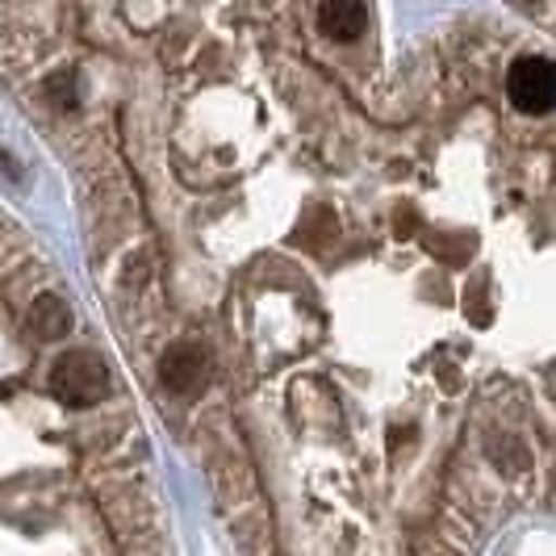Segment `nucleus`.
<instances>
[{"instance_id":"1","label":"nucleus","mask_w":556,"mask_h":556,"mask_svg":"<svg viewBox=\"0 0 556 556\" xmlns=\"http://www.w3.org/2000/svg\"><path fill=\"white\" fill-rule=\"evenodd\" d=\"M51 390L67 406H92L110 390V368L97 352H67L51 368Z\"/></svg>"},{"instance_id":"2","label":"nucleus","mask_w":556,"mask_h":556,"mask_svg":"<svg viewBox=\"0 0 556 556\" xmlns=\"http://www.w3.org/2000/svg\"><path fill=\"white\" fill-rule=\"evenodd\" d=\"M506 92H510V105L519 113H553L556 110V63L540 55H523L510 63V76H506Z\"/></svg>"},{"instance_id":"3","label":"nucleus","mask_w":556,"mask_h":556,"mask_svg":"<svg viewBox=\"0 0 556 556\" xmlns=\"http://www.w3.org/2000/svg\"><path fill=\"white\" fill-rule=\"evenodd\" d=\"M160 377L172 393H201L210 381V356L201 343H172L160 361Z\"/></svg>"},{"instance_id":"4","label":"nucleus","mask_w":556,"mask_h":556,"mask_svg":"<svg viewBox=\"0 0 556 556\" xmlns=\"http://www.w3.org/2000/svg\"><path fill=\"white\" fill-rule=\"evenodd\" d=\"M323 34L334 42H356L368 26V13H364V0H323Z\"/></svg>"},{"instance_id":"5","label":"nucleus","mask_w":556,"mask_h":556,"mask_svg":"<svg viewBox=\"0 0 556 556\" xmlns=\"http://www.w3.org/2000/svg\"><path fill=\"white\" fill-rule=\"evenodd\" d=\"M29 327L38 339H63V334L72 331V309L63 298L55 293H42L34 306H29Z\"/></svg>"},{"instance_id":"6","label":"nucleus","mask_w":556,"mask_h":556,"mask_svg":"<svg viewBox=\"0 0 556 556\" xmlns=\"http://www.w3.org/2000/svg\"><path fill=\"white\" fill-rule=\"evenodd\" d=\"M0 172H4V176H17V172H13V164L4 160V151H0Z\"/></svg>"}]
</instances>
